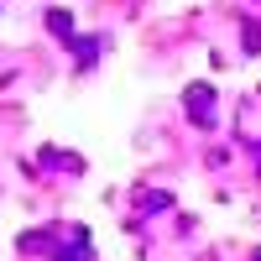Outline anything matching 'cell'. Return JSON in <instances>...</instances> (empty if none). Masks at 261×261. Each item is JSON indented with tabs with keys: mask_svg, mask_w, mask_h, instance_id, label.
I'll return each instance as SVG.
<instances>
[{
	"mask_svg": "<svg viewBox=\"0 0 261 261\" xmlns=\"http://www.w3.org/2000/svg\"><path fill=\"white\" fill-rule=\"evenodd\" d=\"M188 110H193V120H199V125L214 120V110H209V89H204V84H193V89H188Z\"/></svg>",
	"mask_w": 261,
	"mask_h": 261,
	"instance_id": "7a4b0ae2",
	"label": "cell"
},
{
	"mask_svg": "<svg viewBox=\"0 0 261 261\" xmlns=\"http://www.w3.org/2000/svg\"><path fill=\"white\" fill-rule=\"evenodd\" d=\"M53 246L58 261H89V241H84V230H68V235H27V251H42Z\"/></svg>",
	"mask_w": 261,
	"mask_h": 261,
	"instance_id": "6da1fadb",
	"label": "cell"
}]
</instances>
